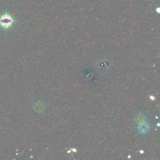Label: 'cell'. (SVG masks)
Returning a JSON list of instances; mask_svg holds the SVG:
<instances>
[{
  "label": "cell",
  "instance_id": "1",
  "mask_svg": "<svg viewBox=\"0 0 160 160\" xmlns=\"http://www.w3.org/2000/svg\"><path fill=\"white\" fill-rule=\"evenodd\" d=\"M13 23V19L9 14L5 13L0 17V26L4 28H9Z\"/></svg>",
  "mask_w": 160,
  "mask_h": 160
},
{
  "label": "cell",
  "instance_id": "2",
  "mask_svg": "<svg viewBox=\"0 0 160 160\" xmlns=\"http://www.w3.org/2000/svg\"><path fill=\"white\" fill-rule=\"evenodd\" d=\"M148 129V126L145 123H143V124L141 125V130H140L141 131L144 132V131H147Z\"/></svg>",
  "mask_w": 160,
  "mask_h": 160
}]
</instances>
